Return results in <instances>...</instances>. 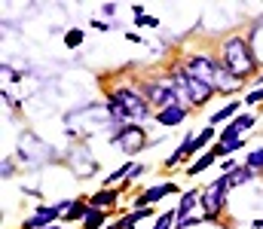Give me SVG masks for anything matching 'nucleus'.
<instances>
[{
	"mask_svg": "<svg viewBox=\"0 0 263 229\" xmlns=\"http://www.w3.org/2000/svg\"><path fill=\"white\" fill-rule=\"evenodd\" d=\"M223 65L230 68V74L239 79V76L254 74V68H257V55L248 49V43H245L242 37H230V40L223 43Z\"/></svg>",
	"mask_w": 263,
	"mask_h": 229,
	"instance_id": "obj_1",
	"label": "nucleus"
},
{
	"mask_svg": "<svg viewBox=\"0 0 263 229\" xmlns=\"http://www.w3.org/2000/svg\"><path fill=\"white\" fill-rule=\"evenodd\" d=\"M107 113L117 119H138L141 122L147 116V101L132 89H117L107 101Z\"/></svg>",
	"mask_w": 263,
	"mask_h": 229,
	"instance_id": "obj_2",
	"label": "nucleus"
},
{
	"mask_svg": "<svg viewBox=\"0 0 263 229\" xmlns=\"http://www.w3.org/2000/svg\"><path fill=\"white\" fill-rule=\"evenodd\" d=\"M172 86H175V92H184V98H187L190 104H202V101H208V98L214 95V86H208V82H202L196 76H190L187 71L175 76Z\"/></svg>",
	"mask_w": 263,
	"mask_h": 229,
	"instance_id": "obj_3",
	"label": "nucleus"
},
{
	"mask_svg": "<svg viewBox=\"0 0 263 229\" xmlns=\"http://www.w3.org/2000/svg\"><path fill=\"white\" fill-rule=\"evenodd\" d=\"M227 190H230V183H227V174H223V177H217V180L199 196V199H202L199 205H202V211H205V220H211V217L223 208V202H227Z\"/></svg>",
	"mask_w": 263,
	"mask_h": 229,
	"instance_id": "obj_4",
	"label": "nucleus"
},
{
	"mask_svg": "<svg viewBox=\"0 0 263 229\" xmlns=\"http://www.w3.org/2000/svg\"><path fill=\"white\" fill-rule=\"evenodd\" d=\"M187 74L217 89V79H220V74H223V68H220L214 58H208V55H193V58L187 61Z\"/></svg>",
	"mask_w": 263,
	"mask_h": 229,
	"instance_id": "obj_5",
	"label": "nucleus"
},
{
	"mask_svg": "<svg viewBox=\"0 0 263 229\" xmlns=\"http://www.w3.org/2000/svg\"><path fill=\"white\" fill-rule=\"evenodd\" d=\"M147 98H150V104H159V110H168V107L181 104L175 86H165V82H147Z\"/></svg>",
	"mask_w": 263,
	"mask_h": 229,
	"instance_id": "obj_6",
	"label": "nucleus"
},
{
	"mask_svg": "<svg viewBox=\"0 0 263 229\" xmlns=\"http://www.w3.org/2000/svg\"><path fill=\"white\" fill-rule=\"evenodd\" d=\"M110 141L120 144L126 153H138L141 147H144L147 138H144V129H138V126H123L117 135H110Z\"/></svg>",
	"mask_w": 263,
	"mask_h": 229,
	"instance_id": "obj_7",
	"label": "nucleus"
},
{
	"mask_svg": "<svg viewBox=\"0 0 263 229\" xmlns=\"http://www.w3.org/2000/svg\"><path fill=\"white\" fill-rule=\"evenodd\" d=\"M184 116H187V110H184V104H175V107H168V110H159L156 113V119H159V126H178V122H184Z\"/></svg>",
	"mask_w": 263,
	"mask_h": 229,
	"instance_id": "obj_8",
	"label": "nucleus"
},
{
	"mask_svg": "<svg viewBox=\"0 0 263 229\" xmlns=\"http://www.w3.org/2000/svg\"><path fill=\"white\" fill-rule=\"evenodd\" d=\"M168 193H175V183H162V186H153V190H147L135 205L138 208H147L150 202H156V199H162V196H168Z\"/></svg>",
	"mask_w": 263,
	"mask_h": 229,
	"instance_id": "obj_9",
	"label": "nucleus"
},
{
	"mask_svg": "<svg viewBox=\"0 0 263 229\" xmlns=\"http://www.w3.org/2000/svg\"><path fill=\"white\" fill-rule=\"evenodd\" d=\"M55 217H59V211H55V208H37V214L25 220V229H37V226H46V223H49V220H55Z\"/></svg>",
	"mask_w": 263,
	"mask_h": 229,
	"instance_id": "obj_10",
	"label": "nucleus"
},
{
	"mask_svg": "<svg viewBox=\"0 0 263 229\" xmlns=\"http://www.w3.org/2000/svg\"><path fill=\"white\" fill-rule=\"evenodd\" d=\"M89 205L92 208H110V205H117V190H101V193H95L92 199H89Z\"/></svg>",
	"mask_w": 263,
	"mask_h": 229,
	"instance_id": "obj_11",
	"label": "nucleus"
},
{
	"mask_svg": "<svg viewBox=\"0 0 263 229\" xmlns=\"http://www.w3.org/2000/svg\"><path fill=\"white\" fill-rule=\"evenodd\" d=\"M101 223H104V211H98V208L89 205V211H86V217H83V226L86 229H98Z\"/></svg>",
	"mask_w": 263,
	"mask_h": 229,
	"instance_id": "obj_12",
	"label": "nucleus"
},
{
	"mask_svg": "<svg viewBox=\"0 0 263 229\" xmlns=\"http://www.w3.org/2000/svg\"><path fill=\"white\" fill-rule=\"evenodd\" d=\"M245 180H251V168H236V171L227 174V183H230V186H239V183H245Z\"/></svg>",
	"mask_w": 263,
	"mask_h": 229,
	"instance_id": "obj_13",
	"label": "nucleus"
},
{
	"mask_svg": "<svg viewBox=\"0 0 263 229\" xmlns=\"http://www.w3.org/2000/svg\"><path fill=\"white\" fill-rule=\"evenodd\" d=\"M214 159H217V153L208 150V153H205V156H202V159L196 162V165H190V174H199V171H205V168H208V165H211Z\"/></svg>",
	"mask_w": 263,
	"mask_h": 229,
	"instance_id": "obj_14",
	"label": "nucleus"
},
{
	"mask_svg": "<svg viewBox=\"0 0 263 229\" xmlns=\"http://www.w3.org/2000/svg\"><path fill=\"white\" fill-rule=\"evenodd\" d=\"M196 199H199V193H187L184 199H181V205H178V214H181V223H184V214L196 205Z\"/></svg>",
	"mask_w": 263,
	"mask_h": 229,
	"instance_id": "obj_15",
	"label": "nucleus"
},
{
	"mask_svg": "<svg viewBox=\"0 0 263 229\" xmlns=\"http://www.w3.org/2000/svg\"><path fill=\"white\" fill-rule=\"evenodd\" d=\"M239 107H242V104H236V101H233V104H227L223 110H217V113L211 116V126H214V122H220V119H227V116H236V110H239Z\"/></svg>",
	"mask_w": 263,
	"mask_h": 229,
	"instance_id": "obj_16",
	"label": "nucleus"
},
{
	"mask_svg": "<svg viewBox=\"0 0 263 229\" xmlns=\"http://www.w3.org/2000/svg\"><path fill=\"white\" fill-rule=\"evenodd\" d=\"M230 126H233V129H236V132L242 135L245 129H251V126H254V116H239V119H233Z\"/></svg>",
	"mask_w": 263,
	"mask_h": 229,
	"instance_id": "obj_17",
	"label": "nucleus"
},
{
	"mask_svg": "<svg viewBox=\"0 0 263 229\" xmlns=\"http://www.w3.org/2000/svg\"><path fill=\"white\" fill-rule=\"evenodd\" d=\"M83 37H86V34H83V31H77V28H73V31H67L65 43H67V46H70V49H77V46H80V43H83Z\"/></svg>",
	"mask_w": 263,
	"mask_h": 229,
	"instance_id": "obj_18",
	"label": "nucleus"
},
{
	"mask_svg": "<svg viewBox=\"0 0 263 229\" xmlns=\"http://www.w3.org/2000/svg\"><path fill=\"white\" fill-rule=\"evenodd\" d=\"M248 168L254 171V168H263V147L254 153H248Z\"/></svg>",
	"mask_w": 263,
	"mask_h": 229,
	"instance_id": "obj_19",
	"label": "nucleus"
},
{
	"mask_svg": "<svg viewBox=\"0 0 263 229\" xmlns=\"http://www.w3.org/2000/svg\"><path fill=\"white\" fill-rule=\"evenodd\" d=\"M214 135H217V132H214V126H208V129H205V132H202V135L196 138V150H202V147H205V144H208Z\"/></svg>",
	"mask_w": 263,
	"mask_h": 229,
	"instance_id": "obj_20",
	"label": "nucleus"
},
{
	"mask_svg": "<svg viewBox=\"0 0 263 229\" xmlns=\"http://www.w3.org/2000/svg\"><path fill=\"white\" fill-rule=\"evenodd\" d=\"M172 220H175V214L168 211V214H162V217H159V223H156L153 229H168V226H172Z\"/></svg>",
	"mask_w": 263,
	"mask_h": 229,
	"instance_id": "obj_21",
	"label": "nucleus"
},
{
	"mask_svg": "<svg viewBox=\"0 0 263 229\" xmlns=\"http://www.w3.org/2000/svg\"><path fill=\"white\" fill-rule=\"evenodd\" d=\"M257 101H263V89H254V92L245 98V104H257Z\"/></svg>",
	"mask_w": 263,
	"mask_h": 229,
	"instance_id": "obj_22",
	"label": "nucleus"
},
{
	"mask_svg": "<svg viewBox=\"0 0 263 229\" xmlns=\"http://www.w3.org/2000/svg\"><path fill=\"white\" fill-rule=\"evenodd\" d=\"M49 229H62V226H49Z\"/></svg>",
	"mask_w": 263,
	"mask_h": 229,
	"instance_id": "obj_23",
	"label": "nucleus"
},
{
	"mask_svg": "<svg viewBox=\"0 0 263 229\" xmlns=\"http://www.w3.org/2000/svg\"><path fill=\"white\" fill-rule=\"evenodd\" d=\"M129 229H138V226H129Z\"/></svg>",
	"mask_w": 263,
	"mask_h": 229,
	"instance_id": "obj_24",
	"label": "nucleus"
}]
</instances>
